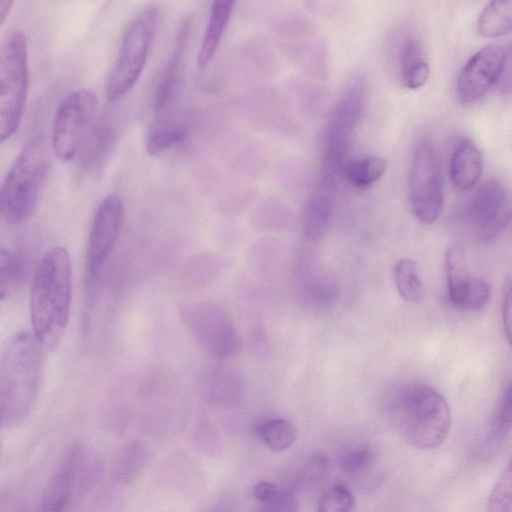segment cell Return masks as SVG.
Here are the masks:
<instances>
[{"label":"cell","instance_id":"obj_21","mask_svg":"<svg viewBox=\"0 0 512 512\" xmlns=\"http://www.w3.org/2000/svg\"><path fill=\"white\" fill-rule=\"evenodd\" d=\"M393 278L396 289L403 300L416 303L423 298L424 288L415 260L411 258L398 260L394 266Z\"/></svg>","mask_w":512,"mask_h":512},{"label":"cell","instance_id":"obj_26","mask_svg":"<svg viewBox=\"0 0 512 512\" xmlns=\"http://www.w3.org/2000/svg\"><path fill=\"white\" fill-rule=\"evenodd\" d=\"M374 461V451L369 444L356 443L343 447L337 456L341 470L350 475L365 472Z\"/></svg>","mask_w":512,"mask_h":512},{"label":"cell","instance_id":"obj_22","mask_svg":"<svg viewBox=\"0 0 512 512\" xmlns=\"http://www.w3.org/2000/svg\"><path fill=\"white\" fill-rule=\"evenodd\" d=\"M445 269L448 298L450 303L456 306L464 290L463 288L471 278L467 271L464 253L459 247L454 246L447 249Z\"/></svg>","mask_w":512,"mask_h":512},{"label":"cell","instance_id":"obj_11","mask_svg":"<svg viewBox=\"0 0 512 512\" xmlns=\"http://www.w3.org/2000/svg\"><path fill=\"white\" fill-rule=\"evenodd\" d=\"M123 220V203L117 194H110L99 204L91 226L86 270L90 283L98 278L105 261L110 256Z\"/></svg>","mask_w":512,"mask_h":512},{"label":"cell","instance_id":"obj_1","mask_svg":"<svg viewBox=\"0 0 512 512\" xmlns=\"http://www.w3.org/2000/svg\"><path fill=\"white\" fill-rule=\"evenodd\" d=\"M72 270L69 253L62 247L48 250L34 274L30 294L33 334L41 347L53 349L69 320Z\"/></svg>","mask_w":512,"mask_h":512},{"label":"cell","instance_id":"obj_15","mask_svg":"<svg viewBox=\"0 0 512 512\" xmlns=\"http://www.w3.org/2000/svg\"><path fill=\"white\" fill-rule=\"evenodd\" d=\"M334 192L317 186L307 199L302 215L304 237L312 243L319 242L325 235L331 221Z\"/></svg>","mask_w":512,"mask_h":512},{"label":"cell","instance_id":"obj_9","mask_svg":"<svg viewBox=\"0 0 512 512\" xmlns=\"http://www.w3.org/2000/svg\"><path fill=\"white\" fill-rule=\"evenodd\" d=\"M97 108L96 95L79 89L61 103L54 117L51 149L61 162L74 159L87 137Z\"/></svg>","mask_w":512,"mask_h":512},{"label":"cell","instance_id":"obj_39","mask_svg":"<svg viewBox=\"0 0 512 512\" xmlns=\"http://www.w3.org/2000/svg\"><path fill=\"white\" fill-rule=\"evenodd\" d=\"M12 0H0V25H3L13 5Z\"/></svg>","mask_w":512,"mask_h":512},{"label":"cell","instance_id":"obj_32","mask_svg":"<svg viewBox=\"0 0 512 512\" xmlns=\"http://www.w3.org/2000/svg\"><path fill=\"white\" fill-rule=\"evenodd\" d=\"M489 298L488 283L480 277H471L457 307L470 311L480 310L487 305Z\"/></svg>","mask_w":512,"mask_h":512},{"label":"cell","instance_id":"obj_18","mask_svg":"<svg viewBox=\"0 0 512 512\" xmlns=\"http://www.w3.org/2000/svg\"><path fill=\"white\" fill-rule=\"evenodd\" d=\"M255 436L268 449L280 452L291 448L297 440L295 425L280 417H261L253 425Z\"/></svg>","mask_w":512,"mask_h":512},{"label":"cell","instance_id":"obj_10","mask_svg":"<svg viewBox=\"0 0 512 512\" xmlns=\"http://www.w3.org/2000/svg\"><path fill=\"white\" fill-rule=\"evenodd\" d=\"M463 218L479 241L494 239L512 221V197L509 190L498 179L484 181L468 199Z\"/></svg>","mask_w":512,"mask_h":512},{"label":"cell","instance_id":"obj_12","mask_svg":"<svg viewBox=\"0 0 512 512\" xmlns=\"http://www.w3.org/2000/svg\"><path fill=\"white\" fill-rule=\"evenodd\" d=\"M504 53L500 45L489 44L468 59L456 81V95L460 103L467 105L478 101L498 83Z\"/></svg>","mask_w":512,"mask_h":512},{"label":"cell","instance_id":"obj_8","mask_svg":"<svg viewBox=\"0 0 512 512\" xmlns=\"http://www.w3.org/2000/svg\"><path fill=\"white\" fill-rule=\"evenodd\" d=\"M180 316L188 332L210 356L226 359L235 355L240 341L227 311L212 301H197L182 304Z\"/></svg>","mask_w":512,"mask_h":512},{"label":"cell","instance_id":"obj_36","mask_svg":"<svg viewBox=\"0 0 512 512\" xmlns=\"http://www.w3.org/2000/svg\"><path fill=\"white\" fill-rule=\"evenodd\" d=\"M497 86L503 94L512 93V42L504 53L502 72Z\"/></svg>","mask_w":512,"mask_h":512},{"label":"cell","instance_id":"obj_35","mask_svg":"<svg viewBox=\"0 0 512 512\" xmlns=\"http://www.w3.org/2000/svg\"><path fill=\"white\" fill-rule=\"evenodd\" d=\"M258 512H300L295 495L289 491L279 492L271 501L261 504Z\"/></svg>","mask_w":512,"mask_h":512},{"label":"cell","instance_id":"obj_19","mask_svg":"<svg viewBox=\"0 0 512 512\" xmlns=\"http://www.w3.org/2000/svg\"><path fill=\"white\" fill-rule=\"evenodd\" d=\"M477 30L486 38L500 37L512 31V0L489 2L478 16Z\"/></svg>","mask_w":512,"mask_h":512},{"label":"cell","instance_id":"obj_28","mask_svg":"<svg viewBox=\"0 0 512 512\" xmlns=\"http://www.w3.org/2000/svg\"><path fill=\"white\" fill-rule=\"evenodd\" d=\"M328 469L329 460L326 454L322 451L313 452L300 465L295 476V486L310 488L318 485L326 477Z\"/></svg>","mask_w":512,"mask_h":512},{"label":"cell","instance_id":"obj_5","mask_svg":"<svg viewBox=\"0 0 512 512\" xmlns=\"http://www.w3.org/2000/svg\"><path fill=\"white\" fill-rule=\"evenodd\" d=\"M159 18L157 7L148 6L126 27L105 85L106 97L110 102L124 97L141 76L158 29Z\"/></svg>","mask_w":512,"mask_h":512},{"label":"cell","instance_id":"obj_17","mask_svg":"<svg viewBox=\"0 0 512 512\" xmlns=\"http://www.w3.org/2000/svg\"><path fill=\"white\" fill-rule=\"evenodd\" d=\"M234 1L216 0L212 3L208 22L197 54V64L206 67L214 58L233 10Z\"/></svg>","mask_w":512,"mask_h":512},{"label":"cell","instance_id":"obj_24","mask_svg":"<svg viewBox=\"0 0 512 512\" xmlns=\"http://www.w3.org/2000/svg\"><path fill=\"white\" fill-rule=\"evenodd\" d=\"M25 273V262L16 252L1 248L0 296L4 300L15 292Z\"/></svg>","mask_w":512,"mask_h":512},{"label":"cell","instance_id":"obj_20","mask_svg":"<svg viewBox=\"0 0 512 512\" xmlns=\"http://www.w3.org/2000/svg\"><path fill=\"white\" fill-rule=\"evenodd\" d=\"M386 161L377 156H368L348 161L343 175L356 189H366L377 182L386 171Z\"/></svg>","mask_w":512,"mask_h":512},{"label":"cell","instance_id":"obj_14","mask_svg":"<svg viewBox=\"0 0 512 512\" xmlns=\"http://www.w3.org/2000/svg\"><path fill=\"white\" fill-rule=\"evenodd\" d=\"M482 172V155L469 138H460L454 145L449 161V177L459 190H469L478 182Z\"/></svg>","mask_w":512,"mask_h":512},{"label":"cell","instance_id":"obj_27","mask_svg":"<svg viewBox=\"0 0 512 512\" xmlns=\"http://www.w3.org/2000/svg\"><path fill=\"white\" fill-rule=\"evenodd\" d=\"M512 429V381L507 383L499 398L489 431L492 443L503 441Z\"/></svg>","mask_w":512,"mask_h":512},{"label":"cell","instance_id":"obj_6","mask_svg":"<svg viewBox=\"0 0 512 512\" xmlns=\"http://www.w3.org/2000/svg\"><path fill=\"white\" fill-rule=\"evenodd\" d=\"M29 84L26 37L21 30L10 31L0 49V141L18 130L24 114Z\"/></svg>","mask_w":512,"mask_h":512},{"label":"cell","instance_id":"obj_30","mask_svg":"<svg viewBox=\"0 0 512 512\" xmlns=\"http://www.w3.org/2000/svg\"><path fill=\"white\" fill-rule=\"evenodd\" d=\"M110 136V128L107 124L99 122L96 126H92L87 137L85 138L79 154L84 167L94 164L106 149Z\"/></svg>","mask_w":512,"mask_h":512},{"label":"cell","instance_id":"obj_2","mask_svg":"<svg viewBox=\"0 0 512 512\" xmlns=\"http://www.w3.org/2000/svg\"><path fill=\"white\" fill-rule=\"evenodd\" d=\"M41 345L33 333L21 330L6 342L0 361L2 426L22 423L30 413L41 377Z\"/></svg>","mask_w":512,"mask_h":512},{"label":"cell","instance_id":"obj_7","mask_svg":"<svg viewBox=\"0 0 512 512\" xmlns=\"http://www.w3.org/2000/svg\"><path fill=\"white\" fill-rule=\"evenodd\" d=\"M407 186L415 218L423 224L436 221L444 201L443 178L437 152L427 137L417 139L412 147Z\"/></svg>","mask_w":512,"mask_h":512},{"label":"cell","instance_id":"obj_23","mask_svg":"<svg viewBox=\"0 0 512 512\" xmlns=\"http://www.w3.org/2000/svg\"><path fill=\"white\" fill-rule=\"evenodd\" d=\"M185 137L186 131L182 126L168 121H155L146 138V151L150 156L158 155L182 142Z\"/></svg>","mask_w":512,"mask_h":512},{"label":"cell","instance_id":"obj_16","mask_svg":"<svg viewBox=\"0 0 512 512\" xmlns=\"http://www.w3.org/2000/svg\"><path fill=\"white\" fill-rule=\"evenodd\" d=\"M398 56L400 78L403 85L411 90L425 85L429 78L430 68L420 39L414 34L405 36L400 44Z\"/></svg>","mask_w":512,"mask_h":512},{"label":"cell","instance_id":"obj_29","mask_svg":"<svg viewBox=\"0 0 512 512\" xmlns=\"http://www.w3.org/2000/svg\"><path fill=\"white\" fill-rule=\"evenodd\" d=\"M486 512H512V454L489 495Z\"/></svg>","mask_w":512,"mask_h":512},{"label":"cell","instance_id":"obj_37","mask_svg":"<svg viewBox=\"0 0 512 512\" xmlns=\"http://www.w3.org/2000/svg\"><path fill=\"white\" fill-rule=\"evenodd\" d=\"M502 322L506 339L512 347V283L507 288L503 297Z\"/></svg>","mask_w":512,"mask_h":512},{"label":"cell","instance_id":"obj_25","mask_svg":"<svg viewBox=\"0 0 512 512\" xmlns=\"http://www.w3.org/2000/svg\"><path fill=\"white\" fill-rule=\"evenodd\" d=\"M203 384L206 397L212 401H230L238 395V379L226 369L211 371L204 379Z\"/></svg>","mask_w":512,"mask_h":512},{"label":"cell","instance_id":"obj_31","mask_svg":"<svg viewBox=\"0 0 512 512\" xmlns=\"http://www.w3.org/2000/svg\"><path fill=\"white\" fill-rule=\"evenodd\" d=\"M354 497L351 491L336 484L329 487L321 496L317 506V512H352Z\"/></svg>","mask_w":512,"mask_h":512},{"label":"cell","instance_id":"obj_34","mask_svg":"<svg viewBox=\"0 0 512 512\" xmlns=\"http://www.w3.org/2000/svg\"><path fill=\"white\" fill-rule=\"evenodd\" d=\"M67 474H61L56 480L53 490L50 491L47 500L37 512H65L67 505V493L63 488L67 486Z\"/></svg>","mask_w":512,"mask_h":512},{"label":"cell","instance_id":"obj_4","mask_svg":"<svg viewBox=\"0 0 512 512\" xmlns=\"http://www.w3.org/2000/svg\"><path fill=\"white\" fill-rule=\"evenodd\" d=\"M50 157L41 137L32 139L10 166L0 189V214L11 225L34 212L49 169Z\"/></svg>","mask_w":512,"mask_h":512},{"label":"cell","instance_id":"obj_13","mask_svg":"<svg viewBox=\"0 0 512 512\" xmlns=\"http://www.w3.org/2000/svg\"><path fill=\"white\" fill-rule=\"evenodd\" d=\"M190 33V22L185 20L181 25L171 56L165 65L157 85L154 112L157 119L165 115L178 94L181 69Z\"/></svg>","mask_w":512,"mask_h":512},{"label":"cell","instance_id":"obj_3","mask_svg":"<svg viewBox=\"0 0 512 512\" xmlns=\"http://www.w3.org/2000/svg\"><path fill=\"white\" fill-rule=\"evenodd\" d=\"M393 415L403 438L422 450L439 448L451 428V411L446 399L426 384L404 387L393 403Z\"/></svg>","mask_w":512,"mask_h":512},{"label":"cell","instance_id":"obj_33","mask_svg":"<svg viewBox=\"0 0 512 512\" xmlns=\"http://www.w3.org/2000/svg\"><path fill=\"white\" fill-rule=\"evenodd\" d=\"M305 284V294L313 303L319 305L329 304L336 297V284L329 276L316 274L308 279Z\"/></svg>","mask_w":512,"mask_h":512},{"label":"cell","instance_id":"obj_38","mask_svg":"<svg viewBox=\"0 0 512 512\" xmlns=\"http://www.w3.org/2000/svg\"><path fill=\"white\" fill-rule=\"evenodd\" d=\"M279 490L277 486L271 482L260 481L258 482L253 489V494L255 498L261 503H267L273 500L278 494Z\"/></svg>","mask_w":512,"mask_h":512}]
</instances>
